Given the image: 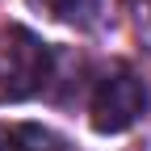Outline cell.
Wrapping results in <instances>:
<instances>
[{
    "mask_svg": "<svg viewBox=\"0 0 151 151\" xmlns=\"http://www.w3.org/2000/svg\"><path fill=\"white\" fill-rule=\"evenodd\" d=\"M55 67H59V55L46 38H38L25 25L0 29V105H21L46 92Z\"/></svg>",
    "mask_w": 151,
    "mask_h": 151,
    "instance_id": "cell-1",
    "label": "cell"
},
{
    "mask_svg": "<svg viewBox=\"0 0 151 151\" xmlns=\"http://www.w3.org/2000/svg\"><path fill=\"white\" fill-rule=\"evenodd\" d=\"M147 113V84L122 63L105 67L88 88V122L97 134H126Z\"/></svg>",
    "mask_w": 151,
    "mask_h": 151,
    "instance_id": "cell-2",
    "label": "cell"
},
{
    "mask_svg": "<svg viewBox=\"0 0 151 151\" xmlns=\"http://www.w3.org/2000/svg\"><path fill=\"white\" fill-rule=\"evenodd\" d=\"M34 13H42L46 21H59L71 29H92L105 13V0H25Z\"/></svg>",
    "mask_w": 151,
    "mask_h": 151,
    "instance_id": "cell-3",
    "label": "cell"
},
{
    "mask_svg": "<svg viewBox=\"0 0 151 151\" xmlns=\"http://www.w3.org/2000/svg\"><path fill=\"white\" fill-rule=\"evenodd\" d=\"M0 151H71L50 126L38 122H9L0 126Z\"/></svg>",
    "mask_w": 151,
    "mask_h": 151,
    "instance_id": "cell-4",
    "label": "cell"
},
{
    "mask_svg": "<svg viewBox=\"0 0 151 151\" xmlns=\"http://www.w3.org/2000/svg\"><path fill=\"white\" fill-rule=\"evenodd\" d=\"M130 17H134V38L151 50V0H134L130 4Z\"/></svg>",
    "mask_w": 151,
    "mask_h": 151,
    "instance_id": "cell-5",
    "label": "cell"
}]
</instances>
